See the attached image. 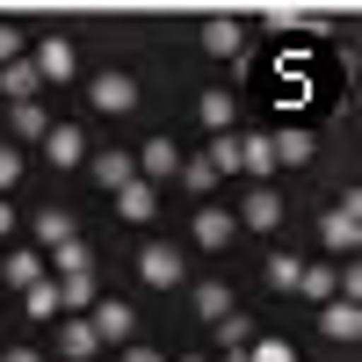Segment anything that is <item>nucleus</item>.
Masks as SVG:
<instances>
[{
    "instance_id": "9b49d317",
    "label": "nucleus",
    "mask_w": 362,
    "mask_h": 362,
    "mask_svg": "<svg viewBox=\"0 0 362 362\" xmlns=\"http://www.w3.org/2000/svg\"><path fill=\"white\" fill-rule=\"evenodd\" d=\"M239 174H254V189H268V174H276V145H268V131L239 138Z\"/></svg>"
},
{
    "instance_id": "c85d7f7f",
    "label": "nucleus",
    "mask_w": 362,
    "mask_h": 362,
    "mask_svg": "<svg viewBox=\"0 0 362 362\" xmlns=\"http://www.w3.org/2000/svg\"><path fill=\"white\" fill-rule=\"evenodd\" d=\"M181 189H189V196H210V189H218V174H210V160H181Z\"/></svg>"
},
{
    "instance_id": "393cba45",
    "label": "nucleus",
    "mask_w": 362,
    "mask_h": 362,
    "mask_svg": "<svg viewBox=\"0 0 362 362\" xmlns=\"http://www.w3.org/2000/svg\"><path fill=\"white\" fill-rule=\"evenodd\" d=\"M22 312H29V319H44V326H51L58 312H66V305H58V283H51V276H44V283H29V290H22Z\"/></svg>"
},
{
    "instance_id": "20e7f679",
    "label": "nucleus",
    "mask_w": 362,
    "mask_h": 362,
    "mask_svg": "<svg viewBox=\"0 0 362 362\" xmlns=\"http://www.w3.org/2000/svg\"><path fill=\"white\" fill-rule=\"evenodd\" d=\"M87 102H95L102 116H131L138 109V80L131 73H102V80H87Z\"/></svg>"
},
{
    "instance_id": "5701e85b",
    "label": "nucleus",
    "mask_w": 362,
    "mask_h": 362,
    "mask_svg": "<svg viewBox=\"0 0 362 362\" xmlns=\"http://www.w3.org/2000/svg\"><path fill=\"white\" fill-rule=\"evenodd\" d=\"M196 116H203L210 138H225V131H232V95H225V87H210V95L196 102Z\"/></svg>"
},
{
    "instance_id": "f257e3e1",
    "label": "nucleus",
    "mask_w": 362,
    "mask_h": 362,
    "mask_svg": "<svg viewBox=\"0 0 362 362\" xmlns=\"http://www.w3.org/2000/svg\"><path fill=\"white\" fill-rule=\"evenodd\" d=\"M319 239H326L334 254H362V189H348V196L319 218Z\"/></svg>"
},
{
    "instance_id": "39448f33",
    "label": "nucleus",
    "mask_w": 362,
    "mask_h": 362,
    "mask_svg": "<svg viewBox=\"0 0 362 362\" xmlns=\"http://www.w3.org/2000/svg\"><path fill=\"white\" fill-rule=\"evenodd\" d=\"M189 232H196V247H203V254H225V247H232V232H239V218H232V210H218V203H203Z\"/></svg>"
},
{
    "instance_id": "4be33fe9",
    "label": "nucleus",
    "mask_w": 362,
    "mask_h": 362,
    "mask_svg": "<svg viewBox=\"0 0 362 362\" xmlns=\"http://www.w3.org/2000/svg\"><path fill=\"white\" fill-rule=\"evenodd\" d=\"M189 305H196L210 326H218V319H232V283H196V290H189Z\"/></svg>"
},
{
    "instance_id": "6ab92c4d",
    "label": "nucleus",
    "mask_w": 362,
    "mask_h": 362,
    "mask_svg": "<svg viewBox=\"0 0 362 362\" xmlns=\"http://www.w3.org/2000/svg\"><path fill=\"white\" fill-rule=\"evenodd\" d=\"M37 239H44V254H51V247H66V239H80V225H73V210H58V203H44V210H37Z\"/></svg>"
},
{
    "instance_id": "2eb2a0df",
    "label": "nucleus",
    "mask_w": 362,
    "mask_h": 362,
    "mask_svg": "<svg viewBox=\"0 0 362 362\" xmlns=\"http://www.w3.org/2000/svg\"><path fill=\"white\" fill-rule=\"evenodd\" d=\"M87 167H95V181H102L109 196L124 189V181H138V160H131V153H116V145H109V153H87Z\"/></svg>"
},
{
    "instance_id": "72a5a7b5",
    "label": "nucleus",
    "mask_w": 362,
    "mask_h": 362,
    "mask_svg": "<svg viewBox=\"0 0 362 362\" xmlns=\"http://www.w3.org/2000/svg\"><path fill=\"white\" fill-rule=\"evenodd\" d=\"M124 362H167V355H160V348H145V341H131V348H124Z\"/></svg>"
},
{
    "instance_id": "423d86ee",
    "label": "nucleus",
    "mask_w": 362,
    "mask_h": 362,
    "mask_svg": "<svg viewBox=\"0 0 362 362\" xmlns=\"http://www.w3.org/2000/svg\"><path fill=\"white\" fill-rule=\"evenodd\" d=\"M29 58H37V73H44V87H66V80L80 73V58H73V44H66V37H44V44L29 51Z\"/></svg>"
},
{
    "instance_id": "f704fd0d",
    "label": "nucleus",
    "mask_w": 362,
    "mask_h": 362,
    "mask_svg": "<svg viewBox=\"0 0 362 362\" xmlns=\"http://www.w3.org/2000/svg\"><path fill=\"white\" fill-rule=\"evenodd\" d=\"M8 232H15V203L0 196V239H8Z\"/></svg>"
},
{
    "instance_id": "9d476101",
    "label": "nucleus",
    "mask_w": 362,
    "mask_h": 362,
    "mask_svg": "<svg viewBox=\"0 0 362 362\" xmlns=\"http://www.w3.org/2000/svg\"><path fill=\"white\" fill-rule=\"evenodd\" d=\"M319 334L334 341V348H341V341H355V334H362V305H348V297H334V305H319Z\"/></svg>"
},
{
    "instance_id": "412c9836",
    "label": "nucleus",
    "mask_w": 362,
    "mask_h": 362,
    "mask_svg": "<svg viewBox=\"0 0 362 362\" xmlns=\"http://www.w3.org/2000/svg\"><path fill=\"white\" fill-rule=\"evenodd\" d=\"M51 283H58V305L66 312H95V297H102L95 276H51Z\"/></svg>"
},
{
    "instance_id": "4c0bfd02",
    "label": "nucleus",
    "mask_w": 362,
    "mask_h": 362,
    "mask_svg": "<svg viewBox=\"0 0 362 362\" xmlns=\"http://www.w3.org/2000/svg\"><path fill=\"white\" fill-rule=\"evenodd\" d=\"M181 362H210V355H181Z\"/></svg>"
},
{
    "instance_id": "473e14b6",
    "label": "nucleus",
    "mask_w": 362,
    "mask_h": 362,
    "mask_svg": "<svg viewBox=\"0 0 362 362\" xmlns=\"http://www.w3.org/2000/svg\"><path fill=\"white\" fill-rule=\"evenodd\" d=\"M15 58H22V29L0 22V66H15Z\"/></svg>"
},
{
    "instance_id": "6e6552de",
    "label": "nucleus",
    "mask_w": 362,
    "mask_h": 362,
    "mask_svg": "<svg viewBox=\"0 0 362 362\" xmlns=\"http://www.w3.org/2000/svg\"><path fill=\"white\" fill-rule=\"evenodd\" d=\"M44 153H51V167H87V131L80 124H51L44 131Z\"/></svg>"
},
{
    "instance_id": "e433bc0d",
    "label": "nucleus",
    "mask_w": 362,
    "mask_h": 362,
    "mask_svg": "<svg viewBox=\"0 0 362 362\" xmlns=\"http://www.w3.org/2000/svg\"><path fill=\"white\" fill-rule=\"evenodd\" d=\"M225 362H247V348H225Z\"/></svg>"
},
{
    "instance_id": "aec40b11",
    "label": "nucleus",
    "mask_w": 362,
    "mask_h": 362,
    "mask_svg": "<svg viewBox=\"0 0 362 362\" xmlns=\"http://www.w3.org/2000/svg\"><path fill=\"white\" fill-rule=\"evenodd\" d=\"M44 276H51L44 254H8V261H0V283H8V290H29V283H44Z\"/></svg>"
},
{
    "instance_id": "a878e982",
    "label": "nucleus",
    "mask_w": 362,
    "mask_h": 362,
    "mask_svg": "<svg viewBox=\"0 0 362 362\" xmlns=\"http://www.w3.org/2000/svg\"><path fill=\"white\" fill-rule=\"evenodd\" d=\"M297 276H305V261H297V254H268V290H297Z\"/></svg>"
},
{
    "instance_id": "dca6fc26",
    "label": "nucleus",
    "mask_w": 362,
    "mask_h": 362,
    "mask_svg": "<svg viewBox=\"0 0 362 362\" xmlns=\"http://www.w3.org/2000/svg\"><path fill=\"white\" fill-rule=\"evenodd\" d=\"M37 87H44L37 58H15V66H0V95H8V102H37Z\"/></svg>"
},
{
    "instance_id": "c9c22d12",
    "label": "nucleus",
    "mask_w": 362,
    "mask_h": 362,
    "mask_svg": "<svg viewBox=\"0 0 362 362\" xmlns=\"http://www.w3.org/2000/svg\"><path fill=\"white\" fill-rule=\"evenodd\" d=\"M0 362H44L37 348H8V355H0Z\"/></svg>"
},
{
    "instance_id": "f3484780",
    "label": "nucleus",
    "mask_w": 362,
    "mask_h": 362,
    "mask_svg": "<svg viewBox=\"0 0 362 362\" xmlns=\"http://www.w3.org/2000/svg\"><path fill=\"white\" fill-rule=\"evenodd\" d=\"M239 44H247V29H239L232 15H210V22H203V51H210V58H239Z\"/></svg>"
},
{
    "instance_id": "a211bd4d",
    "label": "nucleus",
    "mask_w": 362,
    "mask_h": 362,
    "mask_svg": "<svg viewBox=\"0 0 362 362\" xmlns=\"http://www.w3.org/2000/svg\"><path fill=\"white\" fill-rule=\"evenodd\" d=\"M51 276H95V247H87V239H66V247H51Z\"/></svg>"
},
{
    "instance_id": "f8f14e48",
    "label": "nucleus",
    "mask_w": 362,
    "mask_h": 362,
    "mask_svg": "<svg viewBox=\"0 0 362 362\" xmlns=\"http://www.w3.org/2000/svg\"><path fill=\"white\" fill-rule=\"evenodd\" d=\"M239 225H247V232H276L283 225V196L276 189H254L247 203H239Z\"/></svg>"
},
{
    "instance_id": "bb28decb",
    "label": "nucleus",
    "mask_w": 362,
    "mask_h": 362,
    "mask_svg": "<svg viewBox=\"0 0 362 362\" xmlns=\"http://www.w3.org/2000/svg\"><path fill=\"white\" fill-rule=\"evenodd\" d=\"M203 160H210V174H218V181L239 174V138H232V131H225V138H210V153H203Z\"/></svg>"
},
{
    "instance_id": "cd10ccee",
    "label": "nucleus",
    "mask_w": 362,
    "mask_h": 362,
    "mask_svg": "<svg viewBox=\"0 0 362 362\" xmlns=\"http://www.w3.org/2000/svg\"><path fill=\"white\" fill-rule=\"evenodd\" d=\"M297 290H305L312 305H334V268H326V261H319V268H305V276H297Z\"/></svg>"
},
{
    "instance_id": "f03ea898",
    "label": "nucleus",
    "mask_w": 362,
    "mask_h": 362,
    "mask_svg": "<svg viewBox=\"0 0 362 362\" xmlns=\"http://www.w3.org/2000/svg\"><path fill=\"white\" fill-rule=\"evenodd\" d=\"M87 326H95V341H102V348H131V341H138V312L124 305V297H95Z\"/></svg>"
},
{
    "instance_id": "0eeeda50",
    "label": "nucleus",
    "mask_w": 362,
    "mask_h": 362,
    "mask_svg": "<svg viewBox=\"0 0 362 362\" xmlns=\"http://www.w3.org/2000/svg\"><path fill=\"white\" fill-rule=\"evenodd\" d=\"M174 174H181V145H174V138H145L138 181H153V189H160V181H174Z\"/></svg>"
},
{
    "instance_id": "4468645a",
    "label": "nucleus",
    "mask_w": 362,
    "mask_h": 362,
    "mask_svg": "<svg viewBox=\"0 0 362 362\" xmlns=\"http://www.w3.org/2000/svg\"><path fill=\"white\" fill-rule=\"evenodd\" d=\"M268 145H276V167H305V160L319 153V138H312L305 124H290V131H268Z\"/></svg>"
},
{
    "instance_id": "7ed1b4c3",
    "label": "nucleus",
    "mask_w": 362,
    "mask_h": 362,
    "mask_svg": "<svg viewBox=\"0 0 362 362\" xmlns=\"http://www.w3.org/2000/svg\"><path fill=\"white\" fill-rule=\"evenodd\" d=\"M138 276L153 290H181V283H189V261H181L167 239H153V247H138Z\"/></svg>"
},
{
    "instance_id": "b1692460",
    "label": "nucleus",
    "mask_w": 362,
    "mask_h": 362,
    "mask_svg": "<svg viewBox=\"0 0 362 362\" xmlns=\"http://www.w3.org/2000/svg\"><path fill=\"white\" fill-rule=\"evenodd\" d=\"M8 131H15V138H44V131H51L44 102H8Z\"/></svg>"
},
{
    "instance_id": "7c9ffc66",
    "label": "nucleus",
    "mask_w": 362,
    "mask_h": 362,
    "mask_svg": "<svg viewBox=\"0 0 362 362\" xmlns=\"http://www.w3.org/2000/svg\"><path fill=\"white\" fill-rule=\"evenodd\" d=\"M15 181H22V153H15V145H0V196H8Z\"/></svg>"
},
{
    "instance_id": "1a4fd4ad",
    "label": "nucleus",
    "mask_w": 362,
    "mask_h": 362,
    "mask_svg": "<svg viewBox=\"0 0 362 362\" xmlns=\"http://www.w3.org/2000/svg\"><path fill=\"white\" fill-rule=\"evenodd\" d=\"M116 218L153 225V218H160V189H153V181H124V189H116Z\"/></svg>"
},
{
    "instance_id": "ddd939ff",
    "label": "nucleus",
    "mask_w": 362,
    "mask_h": 362,
    "mask_svg": "<svg viewBox=\"0 0 362 362\" xmlns=\"http://www.w3.org/2000/svg\"><path fill=\"white\" fill-rule=\"evenodd\" d=\"M58 355H66V362H95L102 355L95 326H87V319H58Z\"/></svg>"
},
{
    "instance_id": "2f4dec72",
    "label": "nucleus",
    "mask_w": 362,
    "mask_h": 362,
    "mask_svg": "<svg viewBox=\"0 0 362 362\" xmlns=\"http://www.w3.org/2000/svg\"><path fill=\"white\" fill-rule=\"evenodd\" d=\"M218 334H225V348H254V334H247V319H239V312L218 319Z\"/></svg>"
},
{
    "instance_id": "c756f323",
    "label": "nucleus",
    "mask_w": 362,
    "mask_h": 362,
    "mask_svg": "<svg viewBox=\"0 0 362 362\" xmlns=\"http://www.w3.org/2000/svg\"><path fill=\"white\" fill-rule=\"evenodd\" d=\"M247 362H297V348H290V341H254Z\"/></svg>"
}]
</instances>
